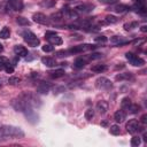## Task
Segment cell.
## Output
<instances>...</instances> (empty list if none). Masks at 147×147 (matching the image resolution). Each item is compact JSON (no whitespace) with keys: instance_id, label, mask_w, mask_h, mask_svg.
I'll list each match as a JSON object with an SVG mask.
<instances>
[{"instance_id":"1","label":"cell","mask_w":147,"mask_h":147,"mask_svg":"<svg viewBox=\"0 0 147 147\" xmlns=\"http://www.w3.org/2000/svg\"><path fill=\"white\" fill-rule=\"evenodd\" d=\"M24 137V131L21 127L13 125H3L0 127V141L7 139H21Z\"/></svg>"},{"instance_id":"2","label":"cell","mask_w":147,"mask_h":147,"mask_svg":"<svg viewBox=\"0 0 147 147\" xmlns=\"http://www.w3.org/2000/svg\"><path fill=\"white\" fill-rule=\"evenodd\" d=\"M22 36H23L24 41L28 42V44H29L30 46H32V47H37V46L40 44V40L37 38V36H36L33 32L29 31V30L24 31V32L22 33Z\"/></svg>"},{"instance_id":"3","label":"cell","mask_w":147,"mask_h":147,"mask_svg":"<svg viewBox=\"0 0 147 147\" xmlns=\"http://www.w3.org/2000/svg\"><path fill=\"white\" fill-rule=\"evenodd\" d=\"M125 57H126V60H127L132 65H134V67H140V65H142V64L145 63V61H144L141 57H139L138 55H136V54H133V53H131V52H127V53L125 54Z\"/></svg>"},{"instance_id":"4","label":"cell","mask_w":147,"mask_h":147,"mask_svg":"<svg viewBox=\"0 0 147 147\" xmlns=\"http://www.w3.org/2000/svg\"><path fill=\"white\" fill-rule=\"evenodd\" d=\"M95 86L99 90H109L113 86V84H111V82L108 78H106V77H99L95 80Z\"/></svg>"},{"instance_id":"5","label":"cell","mask_w":147,"mask_h":147,"mask_svg":"<svg viewBox=\"0 0 147 147\" xmlns=\"http://www.w3.org/2000/svg\"><path fill=\"white\" fill-rule=\"evenodd\" d=\"M45 37H46V39L51 42V45H61L63 41H62V38L61 37H59L55 32H53V31H47L46 33H45Z\"/></svg>"},{"instance_id":"6","label":"cell","mask_w":147,"mask_h":147,"mask_svg":"<svg viewBox=\"0 0 147 147\" xmlns=\"http://www.w3.org/2000/svg\"><path fill=\"white\" fill-rule=\"evenodd\" d=\"M125 127H126V131L129 133H132L133 134V133H136V132H138L140 130V124H139V122L137 119H130L126 123Z\"/></svg>"},{"instance_id":"7","label":"cell","mask_w":147,"mask_h":147,"mask_svg":"<svg viewBox=\"0 0 147 147\" xmlns=\"http://www.w3.org/2000/svg\"><path fill=\"white\" fill-rule=\"evenodd\" d=\"M32 18H33V21L36 23H39V24H42V25H48L49 24V20L42 13H34Z\"/></svg>"},{"instance_id":"8","label":"cell","mask_w":147,"mask_h":147,"mask_svg":"<svg viewBox=\"0 0 147 147\" xmlns=\"http://www.w3.org/2000/svg\"><path fill=\"white\" fill-rule=\"evenodd\" d=\"M94 8L93 5H90V3H82V5H78L76 8H75V11L76 13H83V14H87L90 11H92Z\"/></svg>"},{"instance_id":"9","label":"cell","mask_w":147,"mask_h":147,"mask_svg":"<svg viewBox=\"0 0 147 147\" xmlns=\"http://www.w3.org/2000/svg\"><path fill=\"white\" fill-rule=\"evenodd\" d=\"M93 47H94L93 45H78V46H74L68 52H69L70 55L71 54H78V53H82V52H84V51H86L88 48H93Z\"/></svg>"},{"instance_id":"10","label":"cell","mask_w":147,"mask_h":147,"mask_svg":"<svg viewBox=\"0 0 147 147\" xmlns=\"http://www.w3.org/2000/svg\"><path fill=\"white\" fill-rule=\"evenodd\" d=\"M62 14H63V16H67V17L72 18V20H77V18H78V15H77V13L75 11V9H70L69 7H63Z\"/></svg>"},{"instance_id":"11","label":"cell","mask_w":147,"mask_h":147,"mask_svg":"<svg viewBox=\"0 0 147 147\" xmlns=\"http://www.w3.org/2000/svg\"><path fill=\"white\" fill-rule=\"evenodd\" d=\"M7 1H8L9 6H10L14 10L21 11V10L23 9V1H22V0H7Z\"/></svg>"},{"instance_id":"12","label":"cell","mask_w":147,"mask_h":147,"mask_svg":"<svg viewBox=\"0 0 147 147\" xmlns=\"http://www.w3.org/2000/svg\"><path fill=\"white\" fill-rule=\"evenodd\" d=\"M49 90H51V85H49L48 83H46V82H41V83H39V85L37 86V92H38V93H41V94L48 93Z\"/></svg>"},{"instance_id":"13","label":"cell","mask_w":147,"mask_h":147,"mask_svg":"<svg viewBox=\"0 0 147 147\" xmlns=\"http://www.w3.org/2000/svg\"><path fill=\"white\" fill-rule=\"evenodd\" d=\"M96 110H98L100 114L107 113V110H108V102L105 101V100L98 101V103H96Z\"/></svg>"},{"instance_id":"14","label":"cell","mask_w":147,"mask_h":147,"mask_svg":"<svg viewBox=\"0 0 147 147\" xmlns=\"http://www.w3.org/2000/svg\"><path fill=\"white\" fill-rule=\"evenodd\" d=\"M125 113H124V110L123 109H118L117 111H115V114H114V118H115V121L117 122V123H122L124 119H125Z\"/></svg>"},{"instance_id":"15","label":"cell","mask_w":147,"mask_h":147,"mask_svg":"<svg viewBox=\"0 0 147 147\" xmlns=\"http://www.w3.org/2000/svg\"><path fill=\"white\" fill-rule=\"evenodd\" d=\"M14 52L16 53V55H18V56H26L28 55V49L25 48V47H23V46H21V45H17V46H15L14 47Z\"/></svg>"},{"instance_id":"16","label":"cell","mask_w":147,"mask_h":147,"mask_svg":"<svg viewBox=\"0 0 147 147\" xmlns=\"http://www.w3.org/2000/svg\"><path fill=\"white\" fill-rule=\"evenodd\" d=\"M41 62H42V64H45L46 67H49V68H52V67H55L56 65V61L54 60V59H52V57H42L41 59Z\"/></svg>"},{"instance_id":"17","label":"cell","mask_w":147,"mask_h":147,"mask_svg":"<svg viewBox=\"0 0 147 147\" xmlns=\"http://www.w3.org/2000/svg\"><path fill=\"white\" fill-rule=\"evenodd\" d=\"M91 70H92L93 72L101 74V72H103V71L107 70V65H106V64H95V65H93V67L91 68Z\"/></svg>"},{"instance_id":"18","label":"cell","mask_w":147,"mask_h":147,"mask_svg":"<svg viewBox=\"0 0 147 147\" xmlns=\"http://www.w3.org/2000/svg\"><path fill=\"white\" fill-rule=\"evenodd\" d=\"M115 78L116 80H129V79H132L133 76L131 72H124V74H118Z\"/></svg>"},{"instance_id":"19","label":"cell","mask_w":147,"mask_h":147,"mask_svg":"<svg viewBox=\"0 0 147 147\" xmlns=\"http://www.w3.org/2000/svg\"><path fill=\"white\" fill-rule=\"evenodd\" d=\"M85 64H86V61H85L83 57H78V59H76L75 62H74V67H75L76 69H82V68L85 67Z\"/></svg>"},{"instance_id":"20","label":"cell","mask_w":147,"mask_h":147,"mask_svg":"<svg viewBox=\"0 0 147 147\" xmlns=\"http://www.w3.org/2000/svg\"><path fill=\"white\" fill-rule=\"evenodd\" d=\"M127 9H129V6L123 5V3H121V5H116V6L113 7V10L116 11V13H124V11H126Z\"/></svg>"},{"instance_id":"21","label":"cell","mask_w":147,"mask_h":147,"mask_svg":"<svg viewBox=\"0 0 147 147\" xmlns=\"http://www.w3.org/2000/svg\"><path fill=\"white\" fill-rule=\"evenodd\" d=\"M16 23H17L18 25H22V26H28V25H30V21H29L28 18L23 17V16L16 17Z\"/></svg>"},{"instance_id":"22","label":"cell","mask_w":147,"mask_h":147,"mask_svg":"<svg viewBox=\"0 0 147 147\" xmlns=\"http://www.w3.org/2000/svg\"><path fill=\"white\" fill-rule=\"evenodd\" d=\"M64 70L63 69H57V70H55V71H53V72H51V77L52 78H55V79H57V78H61V77H63L64 76Z\"/></svg>"},{"instance_id":"23","label":"cell","mask_w":147,"mask_h":147,"mask_svg":"<svg viewBox=\"0 0 147 147\" xmlns=\"http://www.w3.org/2000/svg\"><path fill=\"white\" fill-rule=\"evenodd\" d=\"M9 37H10V30H9V28L8 26L2 28V30L0 31V38L1 39H7Z\"/></svg>"},{"instance_id":"24","label":"cell","mask_w":147,"mask_h":147,"mask_svg":"<svg viewBox=\"0 0 147 147\" xmlns=\"http://www.w3.org/2000/svg\"><path fill=\"white\" fill-rule=\"evenodd\" d=\"M52 20L53 21H55V22H61L63 18H64V16H63V14H62V11H57V13H55V14H52Z\"/></svg>"},{"instance_id":"25","label":"cell","mask_w":147,"mask_h":147,"mask_svg":"<svg viewBox=\"0 0 147 147\" xmlns=\"http://www.w3.org/2000/svg\"><path fill=\"white\" fill-rule=\"evenodd\" d=\"M131 103L132 102H131V99L130 98H123L122 99V102H121V107H122V109H127Z\"/></svg>"},{"instance_id":"26","label":"cell","mask_w":147,"mask_h":147,"mask_svg":"<svg viewBox=\"0 0 147 147\" xmlns=\"http://www.w3.org/2000/svg\"><path fill=\"white\" fill-rule=\"evenodd\" d=\"M117 21H118V18L113 15H107L105 18V23H107V24H114V23H117Z\"/></svg>"},{"instance_id":"27","label":"cell","mask_w":147,"mask_h":147,"mask_svg":"<svg viewBox=\"0 0 147 147\" xmlns=\"http://www.w3.org/2000/svg\"><path fill=\"white\" fill-rule=\"evenodd\" d=\"M133 10L137 11V13H140V14H146V11H147L146 6H139V5H134Z\"/></svg>"},{"instance_id":"28","label":"cell","mask_w":147,"mask_h":147,"mask_svg":"<svg viewBox=\"0 0 147 147\" xmlns=\"http://www.w3.org/2000/svg\"><path fill=\"white\" fill-rule=\"evenodd\" d=\"M127 110H129L131 114H137V113L140 110V106H138V105H136V103H131L130 107L127 108Z\"/></svg>"},{"instance_id":"29","label":"cell","mask_w":147,"mask_h":147,"mask_svg":"<svg viewBox=\"0 0 147 147\" xmlns=\"http://www.w3.org/2000/svg\"><path fill=\"white\" fill-rule=\"evenodd\" d=\"M55 3H56L55 0H44L42 2H40V6H41V7L49 8V7H53Z\"/></svg>"},{"instance_id":"30","label":"cell","mask_w":147,"mask_h":147,"mask_svg":"<svg viewBox=\"0 0 147 147\" xmlns=\"http://www.w3.org/2000/svg\"><path fill=\"white\" fill-rule=\"evenodd\" d=\"M138 22H130V23H125L124 24V29L126 30V31H129V30H132V29H134V28H138Z\"/></svg>"},{"instance_id":"31","label":"cell","mask_w":147,"mask_h":147,"mask_svg":"<svg viewBox=\"0 0 147 147\" xmlns=\"http://www.w3.org/2000/svg\"><path fill=\"white\" fill-rule=\"evenodd\" d=\"M109 132L114 136H118L121 133V130H119V126L118 125H111L110 129H109Z\"/></svg>"},{"instance_id":"32","label":"cell","mask_w":147,"mask_h":147,"mask_svg":"<svg viewBox=\"0 0 147 147\" xmlns=\"http://www.w3.org/2000/svg\"><path fill=\"white\" fill-rule=\"evenodd\" d=\"M93 116H94V110H93L92 108H90V109H87V110L85 111V118H86L87 121H91V119L93 118Z\"/></svg>"},{"instance_id":"33","label":"cell","mask_w":147,"mask_h":147,"mask_svg":"<svg viewBox=\"0 0 147 147\" xmlns=\"http://www.w3.org/2000/svg\"><path fill=\"white\" fill-rule=\"evenodd\" d=\"M140 142H141V139L139 137H133L131 139V146H133V147H138L140 145Z\"/></svg>"},{"instance_id":"34","label":"cell","mask_w":147,"mask_h":147,"mask_svg":"<svg viewBox=\"0 0 147 147\" xmlns=\"http://www.w3.org/2000/svg\"><path fill=\"white\" fill-rule=\"evenodd\" d=\"M41 49L44 51V52H46V53H48V52H52L53 49H54V47L51 45V44H47V45H44L42 47H41Z\"/></svg>"},{"instance_id":"35","label":"cell","mask_w":147,"mask_h":147,"mask_svg":"<svg viewBox=\"0 0 147 147\" xmlns=\"http://www.w3.org/2000/svg\"><path fill=\"white\" fill-rule=\"evenodd\" d=\"M69 52L68 51H57L56 52V56L57 57H63V56H69Z\"/></svg>"},{"instance_id":"36","label":"cell","mask_w":147,"mask_h":147,"mask_svg":"<svg viewBox=\"0 0 147 147\" xmlns=\"http://www.w3.org/2000/svg\"><path fill=\"white\" fill-rule=\"evenodd\" d=\"M20 82H21V79H20L18 77H10V78L8 79V83H9V84H11V85L18 84Z\"/></svg>"},{"instance_id":"37","label":"cell","mask_w":147,"mask_h":147,"mask_svg":"<svg viewBox=\"0 0 147 147\" xmlns=\"http://www.w3.org/2000/svg\"><path fill=\"white\" fill-rule=\"evenodd\" d=\"M5 70H6L8 74H13V72H14V67H13L10 63H7V64L5 65Z\"/></svg>"},{"instance_id":"38","label":"cell","mask_w":147,"mask_h":147,"mask_svg":"<svg viewBox=\"0 0 147 147\" xmlns=\"http://www.w3.org/2000/svg\"><path fill=\"white\" fill-rule=\"evenodd\" d=\"M95 41H96V42H106V41H107V37H105V36L95 37Z\"/></svg>"},{"instance_id":"39","label":"cell","mask_w":147,"mask_h":147,"mask_svg":"<svg viewBox=\"0 0 147 147\" xmlns=\"http://www.w3.org/2000/svg\"><path fill=\"white\" fill-rule=\"evenodd\" d=\"M136 2V5H139V6H146V0H133Z\"/></svg>"},{"instance_id":"40","label":"cell","mask_w":147,"mask_h":147,"mask_svg":"<svg viewBox=\"0 0 147 147\" xmlns=\"http://www.w3.org/2000/svg\"><path fill=\"white\" fill-rule=\"evenodd\" d=\"M101 56H102L101 54H99V53H94V54H92V55H91L90 57H91L92 60H94V59H100Z\"/></svg>"},{"instance_id":"41","label":"cell","mask_w":147,"mask_h":147,"mask_svg":"<svg viewBox=\"0 0 147 147\" xmlns=\"http://www.w3.org/2000/svg\"><path fill=\"white\" fill-rule=\"evenodd\" d=\"M146 118H147V115H146V114H145V115H142V116H141V123L146 124V122H147V119H146Z\"/></svg>"},{"instance_id":"42","label":"cell","mask_w":147,"mask_h":147,"mask_svg":"<svg viewBox=\"0 0 147 147\" xmlns=\"http://www.w3.org/2000/svg\"><path fill=\"white\" fill-rule=\"evenodd\" d=\"M140 30H141V32H147V25H142L140 28Z\"/></svg>"},{"instance_id":"43","label":"cell","mask_w":147,"mask_h":147,"mask_svg":"<svg viewBox=\"0 0 147 147\" xmlns=\"http://www.w3.org/2000/svg\"><path fill=\"white\" fill-rule=\"evenodd\" d=\"M2 51H3V47H2V45H1V44H0V53H1V52H2Z\"/></svg>"},{"instance_id":"44","label":"cell","mask_w":147,"mask_h":147,"mask_svg":"<svg viewBox=\"0 0 147 147\" xmlns=\"http://www.w3.org/2000/svg\"><path fill=\"white\" fill-rule=\"evenodd\" d=\"M0 87H1V85H0Z\"/></svg>"},{"instance_id":"45","label":"cell","mask_w":147,"mask_h":147,"mask_svg":"<svg viewBox=\"0 0 147 147\" xmlns=\"http://www.w3.org/2000/svg\"><path fill=\"white\" fill-rule=\"evenodd\" d=\"M70 1H71V0H70ZM74 1H75V0H74Z\"/></svg>"}]
</instances>
